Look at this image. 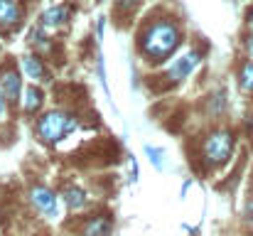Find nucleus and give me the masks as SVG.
<instances>
[{"label": "nucleus", "mask_w": 253, "mask_h": 236, "mask_svg": "<svg viewBox=\"0 0 253 236\" xmlns=\"http://www.w3.org/2000/svg\"><path fill=\"white\" fill-rule=\"evenodd\" d=\"M246 47H249V57H251V59H253V37H251V40H249V45H246Z\"/></svg>", "instance_id": "f3484780"}, {"label": "nucleus", "mask_w": 253, "mask_h": 236, "mask_svg": "<svg viewBox=\"0 0 253 236\" xmlns=\"http://www.w3.org/2000/svg\"><path fill=\"white\" fill-rule=\"evenodd\" d=\"M138 5V0H116V7L118 10H133Z\"/></svg>", "instance_id": "2eb2a0df"}, {"label": "nucleus", "mask_w": 253, "mask_h": 236, "mask_svg": "<svg viewBox=\"0 0 253 236\" xmlns=\"http://www.w3.org/2000/svg\"><path fill=\"white\" fill-rule=\"evenodd\" d=\"M246 20H249V25H251V27H253V7H251V10H249V15H246Z\"/></svg>", "instance_id": "a211bd4d"}, {"label": "nucleus", "mask_w": 253, "mask_h": 236, "mask_svg": "<svg viewBox=\"0 0 253 236\" xmlns=\"http://www.w3.org/2000/svg\"><path fill=\"white\" fill-rule=\"evenodd\" d=\"M77 118L72 113H64V111H49L44 113L40 121H37V136L44 141V143H59L62 138H67L69 133L77 131Z\"/></svg>", "instance_id": "f03ea898"}, {"label": "nucleus", "mask_w": 253, "mask_h": 236, "mask_svg": "<svg viewBox=\"0 0 253 236\" xmlns=\"http://www.w3.org/2000/svg\"><path fill=\"white\" fill-rule=\"evenodd\" d=\"M30 199H32V204H35V209L40 214H44L49 219L59 217V197L52 189H47V187H32Z\"/></svg>", "instance_id": "20e7f679"}, {"label": "nucleus", "mask_w": 253, "mask_h": 236, "mask_svg": "<svg viewBox=\"0 0 253 236\" xmlns=\"http://www.w3.org/2000/svg\"><path fill=\"white\" fill-rule=\"evenodd\" d=\"M231 150H234V136L229 131H216L204 141V160L211 167L224 165L231 157Z\"/></svg>", "instance_id": "7ed1b4c3"}, {"label": "nucleus", "mask_w": 253, "mask_h": 236, "mask_svg": "<svg viewBox=\"0 0 253 236\" xmlns=\"http://www.w3.org/2000/svg\"><path fill=\"white\" fill-rule=\"evenodd\" d=\"M0 89H2L7 101H17L20 98V74L15 69L0 72Z\"/></svg>", "instance_id": "6e6552de"}, {"label": "nucleus", "mask_w": 253, "mask_h": 236, "mask_svg": "<svg viewBox=\"0 0 253 236\" xmlns=\"http://www.w3.org/2000/svg\"><path fill=\"white\" fill-rule=\"evenodd\" d=\"M69 12H72L69 5H54V7H49V10L42 12L40 27H42L44 32H57L59 27H64V25L69 22Z\"/></svg>", "instance_id": "423d86ee"}, {"label": "nucleus", "mask_w": 253, "mask_h": 236, "mask_svg": "<svg viewBox=\"0 0 253 236\" xmlns=\"http://www.w3.org/2000/svg\"><path fill=\"white\" fill-rule=\"evenodd\" d=\"M64 202L69 204V209H74V212H79V209H84L86 207V194L84 189H79V187H69L67 192H64Z\"/></svg>", "instance_id": "f8f14e48"}, {"label": "nucleus", "mask_w": 253, "mask_h": 236, "mask_svg": "<svg viewBox=\"0 0 253 236\" xmlns=\"http://www.w3.org/2000/svg\"><path fill=\"white\" fill-rule=\"evenodd\" d=\"M22 69L32 81H49V74H47V69H44L40 57H32V54L22 57Z\"/></svg>", "instance_id": "1a4fd4ad"}, {"label": "nucleus", "mask_w": 253, "mask_h": 236, "mask_svg": "<svg viewBox=\"0 0 253 236\" xmlns=\"http://www.w3.org/2000/svg\"><path fill=\"white\" fill-rule=\"evenodd\" d=\"M145 150H148L150 160L155 162V167H163V157H160V155H163V150H158V148H150V145H148Z\"/></svg>", "instance_id": "4468645a"}, {"label": "nucleus", "mask_w": 253, "mask_h": 236, "mask_svg": "<svg viewBox=\"0 0 253 236\" xmlns=\"http://www.w3.org/2000/svg\"><path fill=\"white\" fill-rule=\"evenodd\" d=\"M197 64H199V54L197 52H187V54L172 59V67L165 72V79H168L169 84H179V81H184L197 69Z\"/></svg>", "instance_id": "39448f33"}, {"label": "nucleus", "mask_w": 253, "mask_h": 236, "mask_svg": "<svg viewBox=\"0 0 253 236\" xmlns=\"http://www.w3.org/2000/svg\"><path fill=\"white\" fill-rule=\"evenodd\" d=\"M22 20V7L15 0H0V27H15Z\"/></svg>", "instance_id": "0eeeda50"}, {"label": "nucleus", "mask_w": 253, "mask_h": 236, "mask_svg": "<svg viewBox=\"0 0 253 236\" xmlns=\"http://www.w3.org/2000/svg\"><path fill=\"white\" fill-rule=\"evenodd\" d=\"M179 42H182V35H179V27L172 20H155L140 32L138 47H140V54L148 62L160 64L177 52Z\"/></svg>", "instance_id": "f257e3e1"}, {"label": "nucleus", "mask_w": 253, "mask_h": 236, "mask_svg": "<svg viewBox=\"0 0 253 236\" xmlns=\"http://www.w3.org/2000/svg\"><path fill=\"white\" fill-rule=\"evenodd\" d=\"M42 101H44V94H42L37 86H27V89L22 91V108H25V113L40 111V108H42Z\"/></svg>", "instance_id": "9d476101"}, {"label": "nucleus", "mask_w": 253, "mask_h": 236, "mask_svg": "<svg viewBox=\"0 0 253 236\" xmlns=\"http://www.w3.org/2000/svg\"><path fill=\"white\" fill-rule=\"evenodd\" d=\"M108 232H111V219L108 217H93L84 227L86 236H108Z\"/></svg>", "instance_id": "9b49d317"}, {"label": "nucleus", "mask_w": 253, "mask_h": 236, "mask_svg": "<svg viewBox=\"0 0 253 236\" xmlns=\"http://www.w3.org/2000/svg\"><path fill=\"white\" fill-rule=\"evenodd\" d=\"M5 103H7V98H5V94H2V89H0V118L5 116Z\"/></svg>", "instance_id": "dca6fc26"}, {"label": "nucleus", "mask_w": 253, "mask_h": 236, "mask_svg": "<svg viewBox=\"0 0 253 236\" xmlns=\"http://www.w3.org/2000/svg\"><path fill=\"white\" fill-rule=\"evenodd\" d=\"M239 79H241V89H244V91H251V94H253V62H246V64L241 67V74H239Z\"/></svg>", "instance_id": "ddd939ff"}]
</instances>
